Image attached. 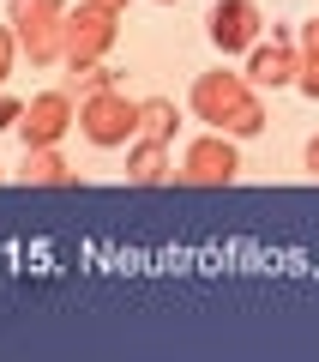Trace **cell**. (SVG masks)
<instances>
[{"label": "cell", "instance_id": "obj_1", "mask_svg": "<svg viewBox=\"0 0 319 362\" xmlns=\"http://www.w3.org/2000/svg\"><path fill=\"white\" fill-rule=\"evenodd\" d=\"M187 109L205 121V127L229 133V139H253V133H265V97H259V85L247 73H199L187 90Z\"/></svg>", "mask_w": 319, "mask_h": 362}, {"label": "cell", "instance_id": "obj_2", "mask_svg": "<svg viewBox=\"0 0 319 362\" xmlns=\"http://www.w3.org/2000/svg\"><path fill=\"white\" fill-rule=\"evenodd\" d=\"M121 42V13L115 6H102V0H78L66 6V25H61V61L73 66H97L102 54Z\"/></svg>", "mask_w": 319, "mask_h": 362}, {"label": "cell", "instance_id": "obj_3", "mask_svg": "<svg viewBox=\"0 0 319 362\" xmlns=\"http://www.w3.org/2000/svg\"><path fill=\"white\" fill-rule=\"evenodd\" d=\"M78 133H85L97 151H121V145L139 139V103H133L121 85L90 90V97H78Z\"/></svg>", "mask_w": 319, "mask_h": 362}, {"label": "cell", "instance_id": "obj_4", "mask_svg": "<svg viewBox=\"0 0 319 362\" xmlns=\"http://www.w3.org/2000/svg\"><path fill=\"white\" fill-rule=\"evenodd\" d=\"M6 25H13V37H18V54H30V66L61 61L66 0H6Z\"/></svg>", "mask_w": 319, "mask_h": 362}, {"label": "cell", "instance_id": "obj_5", "mask_svg": "<svg viewBox=\"0 0 319 362\" xmlns=\"http://www.w3.org/2000/svg\"><path fill=\"white\" fill-rule=\"evenodd\" d=\"M235 175H241V151H235V139L217 133V127L205 133V139H193L187 157H181V169H175L181 187H229Z\"/></svg>", "mask_w": 319, "mask_h": 362}, {"label": "cell", "instance_id": "obj_6", "mask_svg": "<svg viewBox=\"0 0 319 362\" xmlns=\"http://www.w3.org/2000/svg\"><path fill=\"white\" fill-rule=\"evenodd\" d=\"M205 30H211V49L217 54H247L265 37V13H259L253 0H217L211 18H205Z\"/></svg>", "mask_w": 319, "mask_h": 362}, {"label": "cell", "instance_id": "obj_7", "mask_svg": "<svg viewBox=\"0 0 319 362\" xmlns=\"http://www.w3.org/2000/svg\"><path fill=\"white\" fill-rule=\"evenodd\" d=\"M295 66H301V42H295L283 25H271V37H259L253 49H247V78H253L259 90L295 85Z\"/></svg>", "mask_w": 319, "mask_h": 362}, {"label": "cell", "instance_id": "obj_8", "mask_svg": "<svg viewBox=\"0 0 319 362\" xmlns=\"http://www.w3.org/2000/svg\"><path fill=\"white\" fill-rule=\"evenodd\" d=\"M73 127H78V103L66 97V90H37V97L25 103V121H18L25 151L30 145H61Z\"/></svg>", "mask_w": 319, "mask_h": 362}, {"label": "cell", "instance_id": "obj_9", "mask_svg": "<svg viewBox=\"0 0 319 362\" xmlns=\"http://www.w3.org/2000/svg\"><path fill=\"white\" fill-rule=\"evenodd\" d=\"M25 181L30 187H78V169L61 157V145H30L25 151Z\"/></svg>", "mask_w": 319, "mask_h": 362}, {"label": "cell", "instance_id": "obj_10", "mask_svg": "<svg viewBox=\"0 0 319 362\" xmlns=\"http://www.w3.org/2000/svg\"><path fill=\"white\" fill-rule=\"evenodd\" d=\"M127 181H139V187L175 181V169H169V145L163 139H133L127 145Z\"/></svg>", "mask_w": 319, "mask_h": 362}, {"label": "cell", "instance_id": "obj_11", "mask_svg": "<svg viewBox=\"0 0 319 362\" xmlns=\"http://www.w3.org/2000/svg\"><path fill=\"white\" fill-rule=\"evenodd\" d=\"M175 127H181V109L169 103V97H145L139 103V139H175Z\"/></svg>", "mask_w": 319, "mask_h": 362}, {"label": "cell", "instance_id": "obj_12", "mask_svg": "<svg viewBox=\"0 0 319 362\" xmlns=\"http://www.w3.org/2000/svg\"><path fill=\"white\" fill-rule=\"evenodd\" d=\"M301 66H295V90H301V97H313L319 103V18H307L301 25Z\"/></svg>", "mask_w": 319, "mask_h": 362}, {"label": "cell", "instance_id": "obj_13", "mask_svg": "<svg viewBox=\"0 0 319 362\" xmlns=\"http://www.w3.org/2000/svg\"><path fill=\"white\" fill-rule=\"evenodd\" d=\"M109 85H121V73L115 66H78V97H90V90H109Z\"/></svg>", "mask_w": 319, "mask_h": 362}, {"label": "cell", "instance_id": "obj_14", "mask_svg": "<svg viewBox=\"0 0 319 362\" xmlns=\"http://www.w3.org/2000/svg\"><path fill=\"white\" fill-rule=\"evenodd\" d=\"M13 66H18V37H13V25H0V90L13 78Z\"/></svg>", "mask_w": 319, "mask_h": 362}, {"label": "cell", "instance_id": "obj_15", "mask_svg": "<svg viewBox=\"0 0 319 362\" xmlns=\"http://www.w3.org/2000/svg\"><path fill=\"white\" fill-rule=\"evenodd\" d=\"M18 121H25V97H6V90H0V133L18 127Z\"/></svg>", "mask_w": 319, "mask_h": 362}, {"label": "cell", "instance_id": "obj_16", "mask_svg": "<svg viewBox=\"0 0 319 362\" xmlns=\"http://www.w3.org/2000/svg\"><path fill=\"white\" fill-rule=\"evenodd\" d=\"M307 175H319V133L307 139Z\"/></svg>", "mask_w": 319, "mask_h": 362}, {"label": "cell", "instance_id": "obj_17", "mask_svg": "<svg viewBox=\"0 0 319 362\" xmlns=\"http://www.w3.org/2000/svg\"><path fill=\"white\" fill-rule=\"evenodd\" d=\"M102 6H115V13H127V0H102Z\"/></svg>", "mask_w": 319, "mask_h": 362}, {"label": "cell", "instance_id": "obj_18", "mask_svg": "<svg viewBox=\"0 0 319 362\" xmlns=\"http://www.w3.org/2000/svg\"><path fill=\"white\" fill-rule=\"evenodd\" d=\"M163 6H175V0H163Z\"/></svg>", "mask_w": 319, "mask_h": 362}, {"label": "cell", "instance_id": "obj_19", "mask_svg": "<svg viewBox=\"0 0 319 362\" xmlns=\"http://www.w3.org/2000/svg\"><path fill=\"white\" fill-rule=\"evenodd\" d=\"M0 175H6V169H0Z\"/></svg>", "mask_w": 319, "mask_h": 362}]
</instances>
